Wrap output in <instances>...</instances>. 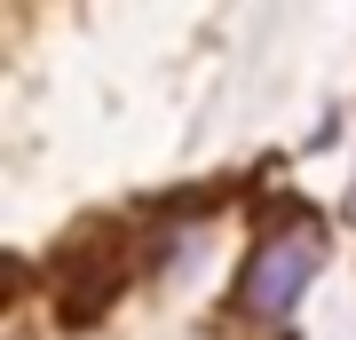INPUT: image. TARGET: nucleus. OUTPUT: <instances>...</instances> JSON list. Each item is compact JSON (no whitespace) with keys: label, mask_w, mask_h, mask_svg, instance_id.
I'll list each match as a JSON object with an SVG mask.
<instances>
[{"label":"nucleus","mask_w":356,"mask_h":340,"mask_svg":"<svg viewBox=\"0 0 356 340\" xmlns=\"http://www.w3.org/2000/svg\"><path fill=\"white\" fill-rule=\"evenodd\" d=\"M317 261H325V229L309 222V214H293L277 222L269 238L254 245V261H245V285H238V301L245 316H261V325H277V316L301 301V285L317 277Z\"/></svg>","instance_id":"obj_1"}]
</instances>
